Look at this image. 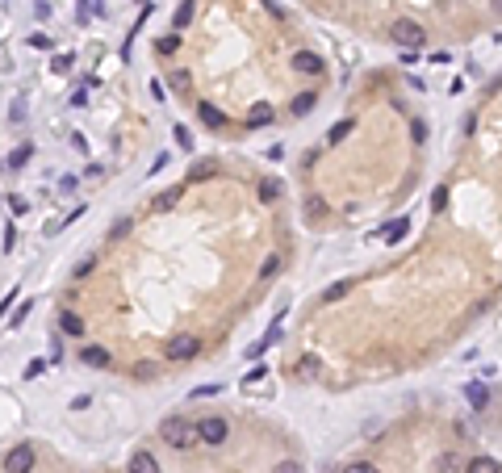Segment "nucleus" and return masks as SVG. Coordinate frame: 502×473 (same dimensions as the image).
Listing matches in <instances>:
<instances>
[{
    "mask_svg": "<svg viewBox=\"0 0 502 473\" xmlns=\"http://www.w3.org/2000/svg\"><path fill=\"white\" fill-rule=\"evenodd\" d=\"M126 470H130V473H159V461L142 449V453H134V457H130V465H126Z\"/></svg>",
    "mask_w": 502,
    "mask_h": 473,
    "instance_id": "f8f14e48",
    "label": "nucleus"
},
{
    "mask_svg": "<svg viewBox=\"0 0 502 473\" xmlns=\"http://www.w3.org/2000/svg\"><path fill=\"white\" fill-rule=\"evenodd\" d=\"M176 46H180V34H168V38H159V50H163V54H176Z\"/></svg>",
    "mask_w": 502,
    "mask_h": 473,
    "instance_id": "5701e85b",
    "label": "nucleus"
},
{
    "mask_svg": "<svg viewBox=\"0 0 502 473\" xmlns=\"http://www.w3.org/2000/svg\"><path fill=\"white\" fill-rule=\"evenodd\" d=\"M465 398H469L478 411H486V402H490V390H486L482 381H469V386H465Z\"/></svg>",
    "mask_w": 502,
    "mask_h": 473,
    "instance_id": "ddd939ff",
    "label": "nucleus"
},
{
    "mask_svg": "<svg viewBox=\"0 0 502 473\" xmlns=\"http://www.w3.org/2000/svg\"><path fill=\"white\" fill-rule=\"evenodd\" d=\"M25 159H29V147H17V151H13V155H8V168H13V172H17V168H21V163H25Z\"/></svg>",
    "mask_w": 502,
    "mask_h": 473,
    "instance_id": "b1692460",
    "label": "nucleus"
},
{
    "mask_svg": "<svg viewBox=\"0 0 502 473\" xmlns=\"http://www.w3.org/2000/svg\"><path fill=\"white\" fill-rule=\"evenodd\" d=\"M29 46H38V50H46V46H50V38H46V34H34V38H29Z\"/></svg>",
    "mask_w": 502,
    "mask_h": 473,
    "instance_id": "72a5a7b5",
    "label": "nucleus"
},
{
    "mask_svg": "<svg viewBox=\"0 0 502 473\" xmlns=\"http://www.w3.org/2000/svg\"><path fill=\"white\" fill-rule=\"evenodd\" d=\"M411 138H415V143H423V138H427V126H423V122H415V126H411Z\"/></svg>",
    "mask_w": 502,
    "mask_h": 473,
    "instance_id": "7c9ffc66",
    "label": "nucleus"
},
{
    "mask_svg": "<svg viewBox=\"0 0 502 473\" xmlns=\"http://www.w3.org/2000/svg\"><path fill=\"white\" fill-rule=\"evenodd\" d=\"M197 436H201V444H226V436H230V423L222 419V415H205V419H197Z\"/></svg>",
    "mask_w": 502,
    "mask_h": 473,
    "instance_id": "7ed1b4c3",
    "label": "nucleus"
},
{
    "mask_svg": "<svg viewBox=\"0 0 502 473\" xmlns=\"http://www.w3.org/2000/svg\"><path fill=\"white\" fill-rule=\"evenodd\" d=\"M222 386H201V390H193V398H209V394H218Z\"/></svg>",
    "mask_w": 502,
    "mask_h": 473,
    "instance_id": "e433bc0d",
    "label": "nucleus"
},
{
    "mask_svg": "<svg viewBox=\"0 0 502 473\" xmlns=\"http://www.w3.org/2000/svg\"><path fill=\"white\" fill-rule=\"evenodd\" d=\"M465 473H502V465L494 457H473V461H465Z\"/></svg>",
    "mask_w": 502,
    "mask_h": 473,
    "instance_id": "2eb2a0df",
    "label": "nucleus"
},
{
    "mask_svg": "<svg viewBox=\"0 0 502 473\" xmlns=\"http://www.w3.org/2000/svg\"><path fill=\"white\" fill-rule=\"evenodd\" d=\"M293 71H302V75H318V71H323V59H318L314 50H297V54H293Z\"/></svg>",
    "mask_w": 502,
    "mask_h": 473,
    "instance_id": "0eeeda50",
    "label": "nucleus"
},
{
    "mask_svg": "<svg viewBox=\"0 0 502 473\" xmlns=\"http://www.w3.org/2000/svg\"><path fill=\"white\" fill-rule=\"evenodd\" d=\"M172 205H176V189L163 193V197H155V210H172Z\"/></svg>",
    "mask_w": 502,
    "mask_h": 473,
    "instance_id": "cd10ccee",
    "label": "nucleus"
},
{
    "mask_svg": "<svg viewBox=\"0 0 502 473\" xmlns=\"http://www.w3.org/2000/svg\"><path fill=\"white\" fill-rule=\"evenodd\" d=\"M272 117H276V113H272V105H264V101H260V105H251V113H247V130H260V126H268Z\"/></svg>",
    "mask_w": 502,
    "mask_h": 473,
    "instance_id": "9d476101",
    "label": "nucleus"
},
{
    "mask_svg": "<svg viewBox=\"0 0 502 473\" xmlns=\"http://www.w3.org/2000/svg\"><path fill=\"white\" fill-rule=\"evenodd\" d=\"M314 105H318V96H314V92H302V96H293V113H297V117H306Z\"/></svg>",
    "mask_w": 502,
    "mask_h": 473,
    "instance_id": "a211bd4d",
    "label": "nucleus"
},
{
    "mask_svg": "<svg viewBox=\"0 0 502 473\" xmlns=\"http://www.w3.org/2000/svg\"><path fill=\"white\" fill-rule=\"evenodd\" d=\"M8 205H13V214H25V210H29V201H21V197H8Z\"/></svg>",
    "mask_w": 502,
    "mask_h": 473,
    "instance_id": "c9c22d12",
    "label": "nucleus"
},
{
    "mask_svg": "<svg viewBox=\"0 0 502 473\" xmlns=\"http://www.w3.org/2000/svg\"><path fill=\"white\" fill-rule=\"evenodd\" d=\"M318 369H323V365H318L314 356H302V361H297V377H302V381H314Z\"/></svg>",
    "mask_w": 502,
    "mask_h": 473,
    "instance_id": "f3484780",
    "label": "nucleus"
},
{
    "mask_svg": "<svg viewBox=\"0 0 502 473\" xmlns=\"http://www.w3.org/2000/svg\"><path fill=\"white\" fill-rule=\"evenodd\" d=\"M197 352H201V340H197V335H172L168 348H163V356L176 361V365H180V361H193Z\"/></svg>",
    "mask_w": 502,
    "mask_h": 473,
    "instance_id": "20e7f679",
    "label": "nucleus"
},
{
    "mask_svg": "<svg viewBox=\"0 0 502 473\" xmlns=\"http://www.w3.org/2000/svg\"><path fill=\"white\" fill-rule=\"evenodd\" d=\"M276 473H302V465H297V461H281V465H276Z\"/></svg>",
    "mask_w": 502,
    "mask_h": 473,
    "instance_id": "4c0bfd02",
    "label": "nucleus"
},
{
    "mask_svg": "<svg viewBox=\"0 0 502 473\" xmlns=\"http://www.w3.org/2000/svg\"><path fill=\"white\" fill-rule=\"evenodd\" d=\"M34 461H38L34 449H29V444H17V449L4 457V473H29L34 470Z\"/></svg>",
    "mask_w": 502,
    "mask_h": 473,
    "instance_id": "39448f33",
    "label": "nucleus"
},
{
    "mask_svg": "<svg viewBox=\"0 0 502 473\" xmlns=\"http://www.w3.org/2000/svg\"><path fill=\"white\" fill-rule=\"evenodd\" d=\"M54 71H71V54H59V59H54Z\"/></svg>",
    "mask_w": 502,
    "mask_h": 473,
    "instance_id": "f704fd0d",
    "label": "nucleus"
},
{
    "mask_svg": "<svg viewBox=\"0 0 502 473\" xmlns=\"http://www.w3.org/2000/svg\"><path fill=\"white\" fill-rule=\"evenodd\" d=\"M276 272H281V256H268V260H264V268H260V277H264V281H272Z\"/></svg>",
    "mask_w": 502,
    "mask_h": 473,
    "instance_id": "4be33fe9",
    "label": "nucleus"
},
{
    "mask_svg": "<svg viewBox=\"0 0 502 473\" xmlns=\"http://www.w3.org/2000/svg\"><path fill=\"white\" fill-rule=\"evenodd\" d=\"M218 172V163L214 159H197V168H193V180H205V176H214Z\"/></svg>",
    "mask_w": 502,
    "mask_h": 473,
    "instance_id": "412c9836",
    "label": "nucleus"
},
{
    "mask_svg": "<svg viewBox=\"0 0 502 473\" xmlns=\"http://www.w3.org/2000/svg\"><path fill=\"white\" fill-rule=\"evenodd\" d=\"M490 4H494V13H499V17H502V0H490Z\"/></svg>",
    "mask_w": 502,
    "mask_h": 473,
    "instance_id": "58836bf2",
    "label": "nucleus"
},
{
    "mask_svg": "<svg viewBox=\"0 0 502 473\" xmlns=\"http://www.w3.org/2000/svg\"><path fill=\"white\" fill-rule=\"evenodd\" d=\"M189 13H193V8H189V0H184V4H180V8H176V25H180V29H184V25H189Z\"/></svg>",
    "mask_w": 502,
    "mask_h": 473,
    "instance_id": "c85d7f7f",
    "label": "nucleus"
},
{
    "mask_svg": "<svg viewBox=\"0 0 502 473\" xmlns=\"http://www.w3.org/2000/svg\"><path fill=\"white\" fill-rule=\"evenodd\" d=\"M80 361H84L88 369H109V365H113V356H109L101 344H80Z\"/></svg>",
    "mask_w": 502,
    "mask_h": 473,
    "instance_id": "423d86ee",
    "label": "nucleus"
},
{
    "mask_svg": "<svg viewBox=\"0 0 502 473\" xmlns=\"http://www.w3.org/2000/svg\"><path fill=\"white\" fill-rule=\"evenodd\" d=\"M59 331H63V335H75V340H84V319H80L75 310H63V314H59Z\"/></svg>",
    "mask_w": 502,
    "mask_h": 473,
    "instance_id": "1a4fd4ad",
    "label": "nucleus"
},
{
    "mask_svg": "<svg viewBox=\"0 0 502 473\" xmlns=\"http://www.w3.org/2000/svg\"><path fill=\"white\" fill-rule=\"evenodd\" d=\"M444 205H448V189H444V184H440V189H436V193H431V210H444Z\"/></svg>",
    "mask_w": 502,
    "mask_h": 473,
    "instance_id": "a878e982",
    "label": "nucleus"
},
{
    "mask_svg": "<svg viewBox=\"0 0 502 473\" xmlns=\"http://www.w3.org/2000/svg\"><path fill=\"white\" fill-rule=\"evenodd\" d=\"M344 473H381V470L369 465V461H352V465H344Z\"/></svg>",
    "mask_w": 502,
    "mask_h": 473,
    "instance_id": "393cba45",
    "label": "nucleus"
},
{
    "mask_svg": "<svg viewBox=\"0 0 502 473\" xmlns=\"http://www.w3.org/2000/svg\"><path fill=\"white\" fill-rule=\"evenodd\" d=\"M390 42H398L402 50H423L427 34H423L419 21H394V25H390Z\"/></svg>",
    "mask_w": 502,
    "mask_h": 473,
    "instance_id": "f03ea898",
    "label": "nucleus"
},
{
    "mask_svg": "<svg viewBox=\"0 0 502 473\" xmlns=\"http://www.w3.org/2000/svg\"><path fill=\"white\" fill-rule=\"evenodd\" d=\"M42 369H46V361H29V365H25V377H38Z\"/></svg>",
    "mask_w": 502,
    "mask_h": 473,
    "instance_id": "2f4dec72",
    "label": "nucleus"
},
{
    "mask_svg": "<svg viewBox=\"0 0 502 473\" xmlns=\"http://www.w3.org/2000/svg\"><path fill=\"white\" fill-rule=\"evenodd\" d=\"M260 377H264V365H256V369H251V373H247V377H243V386H247V390H251V381H260Z\"/></svg>",
    "mask_w": 502,
    "mask_h": 473,
    "instance_id": "473e14b6",
    "label": "nucleus"
},
{
    "mask_svg": "<svg viewBox=\"0 0 502 473\" xmlns=\"http://www.w3.org/2000/svg\"><path fill=\"white\" fill-rule=\"evenodd\" d=\"M159 436H163V444H168V449H176V453H189V449H197V444H201L197 423H193V419H184V415H168V419L159 423Z\"/></svg>",
    "mask_w": 502,
    "mask_h": 473,
    "instance_id": "f257e3e1",
    "label": "nucleus"
},
{
    "mask_svg": "<svg viewBox=\"0 0 502 473\" xmlns=\"http://www.w3.org/2000/svg\"><path fill=\"white\" fill-rule=\"evenodd\" d=\"M172 134H176V143H180V147H184V151H189V147H193V134H189V130H184V126H176V130H172Z\"/></svg>",
    "mask_w": 502,
    "mask_h": 473,
    "instance_id": "bb28decb",
    "label": "nucleus"
},
{
    "mask_svg": "<svg viewBox=\"0 0 502 473\" xmlns=\"http://www.w3.org/2000/svg\"><path fill=\"white\" fill-rule=\"evenodd\" d=\"M172 88H180V92H184V88H189V75H184V71H172Z\"/></svg>",
    "mask_w": 502,
    "mask_h": 473,
    "instance_id": "c756f323",
    "label": "nucleus"
},
{
    "mask_svg": "<svg viewBox=\"0 0 502 473\" xmlns=\"http://www.w3.org/2000/svg\"><path fill=\"white\" fill-rule=\"evenodd\" d=\"M348 293H352V281H335V285H327V289H323V298H318V302H323V306H335V302H344Z\"/></svg>",
    "mask_w": 502,
    "mask_h": 473,
    "instance_id": "9b49d317",
    "label": "nucleus"
},
{
    "mask_svg": "<svg viewBox=\"0 0 502 473\" xmlns=\"http://www.w3.org/2000/svg\"><path fill=\"white\" fill-rule=\"evenodd\" d=\"M406 231H411V222H406V218H394V222H390V226H385V231H381V235H385V239H390V243H398V239H402V235H406Z\"/></svg>",
    "mask_w": 502,
    "mask_h": 473,
    "instance_id": "aec40b11",
    "label": "nucleus"
},
{
    "mask_svg": "<svg viewBox=\"0 0 502 473\" xmlns=\"http://www.w3.org/2000/svg\"><path fill=\"white\" fill-rule=\"evenodd\" d=\"M281 193H285V184H281L276 176H264V180H260V201H276Z\"/></svg>",
    "mask_w": 502,
    "mask_h": 473,
    "instance_id": "dca6fc26",
    "label": "nucleus"
},
{
    "mask_svg": "<svg viewBox=\"0 0 502 473\" xmlns=\"http://www.w3.org/2000/svg\"><path fill=\"white\" fill-rule=\"evenodd\" d=\"M436 473H465V461L457 453H440L436 457Z\"/></svg>",
    "mask_w": 502,
    "mask_h": 473,
    "instance_id": "4468645a",
    "label": "nucleus"
},
{
    "mask_svg": "<svg viewBox=\"0 0 502 473\" xmlns=\"http://www.w3.org/2000/svg\"><path fill=\"white\" fill-rule=\"evenodd\" d=\"M197 113H201V122H205L209 130H226V113H222L218 105H209V101H201V105H197Z\"/></svg>",
    "mask_w": 502,
    "mask_h": 473,
    "instance_id": "6e6552de",
    "label": "nucleus"
},
{
    "mask_svg": "<svg viewBox=\"0 0 502 473\" xmlns=\"http://www.w3.org/2000/svg\"><path fill=\"white\" fill-rule=\"evenodd\" d=\"M352 130H356V122H348V117H344V122H335V126H331V134H327V143H344V138H348Z\"/></svg>",
    "mask_w": 502,
    "mask_h": 473,
    "instance_id": "6ab92c4d",
    "label": "nucleus"
}]
</instances>
